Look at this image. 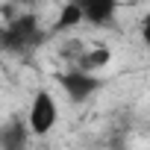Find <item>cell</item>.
<instances>
[{
    "mask_svg": "<svg viewBox=\"0 0 150 150\" xmlns=\"http://www.w3.org/2000/svg\"><path fill=\"white\" fill-rule=\"evenodd\" d=\"M141 41H144V47H147V53H150V12L141 18Z\"/></svg>",
    "mask_w": 150,
    "mask_h": 150,
    "instance_id": "8",
    "label": "cell"
},
{
    "mask_svg": "<svg viewBox=\"0 0 150 150\" xmlns=\"http://www.w3.org/2000/svg\"><path fill=\"white\" fill-rule=\"evenodd\" d=\"M77 6L83 12V24L109 27L121 9V0H77Z\"/></svg>",
    "mask_w": 150,
    "mask_h": 150,
    "instance_id": "4",
    "label": "cell"
},
{
    "mask_svg": "<svg viewBox=\"0 0 150 150\" xmlns=\"http://www.w3.org/2000/svg\"><path fill=\"white\" fill-rule=\"evenodd\" d=\"M30 124L24 118H9L0 127V147L3 150H24L30 144Z\"/></svg>",
    "mask_w": 150,
    "mask_h": 150,
    "instance_id": "5",
    "label": "cell"
},
{
    "mask_svg": "<svg viewBox=\"0 0 150 150\" xmlns=\"http://www.w3.org/2000/svg\"><path fill=\"white\" fill-rule=\"evenodd\" d=\"M59 121V106H56V97L50 91H35L33 94V103H30V112H27V124H30V132L33 135H47Z\"/></svg>",
    "mask_w": 150,
    "mask_h": 150,
    "instance_id": "3",
    "label": "cell"
},
{
    "mask_svg": "<svg viewBox=\"0 0 150 150\" xmlns=\"http://www.w3.org/2000/svg\"><path fill=\"white\" fill-rule=\"evenodd\" d=\"M44 30L38 24V15L21 12L15 15L6 27H0V53H12V56H27L44 44Z\"/></svg>",
    "mask_w": 150,
    "mask_h": 150,
    "instance_id": "1",
    "label": "cell"
},
{
    "mask_svg": "<svg viewBox=\"0 0 150 150\" xmlns=\"http://www.w3.org/2000/svg\"><path fill=\"white\" fill-rule=\"evenodd\" d=\"M56 80H59V88L65 91V97H68L71 103H86V100L94 97L97 88H100L97 74L83 71V68H77V65H74L71 71H62Z\"/></svg>",
    "mask_w": 150,
    "mask_h": 150,
    "instance_id": "2",
    "label": "cell"
},
{
    "mask_svg": "<svg viewBox=\"0 0 150 150\" xmlns=\"http://www.w3.org/2000/svg\"><path fill=\"white\" fill-rule=\"evenodd\" d=\"M83 24V12L77 6V0H71V3H65L59 9V18L53 24V33H62V30H71V27H80Z\"/></svg>",
    "mask_w": 150,
    "mask_h": 150,
    "instance_id": "7",
    "label": "cell"
},
{
    "mask_svg": "<svg viewBox=\"0 0 150 150\" xmlns=\"http://www.w3.org/2000/svg\"><path fill=\"white\" fill-rule=\"evenodd\" d=\"M109 59H112L109 47H91V50H83V53H80V59H77V68L97 74V71H103V68L109 65Z\"/></svg>",
    "mask_w": 150,
    "mask_h": 150,
    "instance_id": "6",
    "label": "cell"
}]
</instances>
